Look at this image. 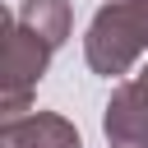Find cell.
<instances>
[{
	"instance_id": "obj_1",
	"label": "cell",
	"mask_w": 148,
	"mask_h": 148,
	"mask_svg": "<svg viewBox=\"0 0 148 148\" xmlns=\"http://www.w3.org/2000/svg\"><path fill=\"white\" fill-rule=\"evenodd\" d=\"M143 51H148V0H111L92 14L83 37V56L92 74L120 79L134 69Z\"/></svg>"
},
{
	"instance_id": "obj_2",
	"label": "cell",
	"mask_w": 148,
	"mask_h": 148,
	"mask_svg": "<svg viewBox=\"0 0 148 148\" xmlns=\"http://www.w3.org/2000/svg\"><path fill=\"white\" fill-rule=\"evenodd\" d=\"M0 37H5V51H0V116L9 125V120L32 116L28 102H32L46 65H51V46L42 37H32L18 23V14H5L0 18Z\"/></svg>"
},
{
	"instance_id": "obj_3",
	"label": "cell",
	"mask_w": 148,
	"mask_h": 148,
	"mask_svg": "<svg viewBox=\"0 0 148 148\" xmlns=\"http://www.w3.org/2000/svg\"><path fill=\"white\" fill-rule=\"evenodd\" d=\"M102 130L111 148H148V65L111 92Z\"/></svg>"
},
{
	"instance_id": "obj_4",
	"label": "cell",
	"mask_w": 148,
	"mask_h": 148,
	"mask_svg": "<svg viewBox=\"0 0 148 148\" xmlns=\"http://www.w3.org/2000/svg\"><path fill=\"white\" fill-rule=\"evenodd\" d=\"M0 148H83L74 120L56 116V111H32L23 120L0 125Z\"/></svg>"
},
{
	"instance_id": "obj_5",
	"label": "cell",
	"mask_w": 148,
	"mask_h": 148,
	"mask_svg": "<svg viewBox=\"0 0 148 148\" xmlns=\"http://www.w3.org/2000/svg\"><path fill=\"white\" fill-rule=\"evenodd\" d=\"M18 23L56 51L74 32V9H69V0H23L18 5Z\"/></svg>"
}]
</instances>
